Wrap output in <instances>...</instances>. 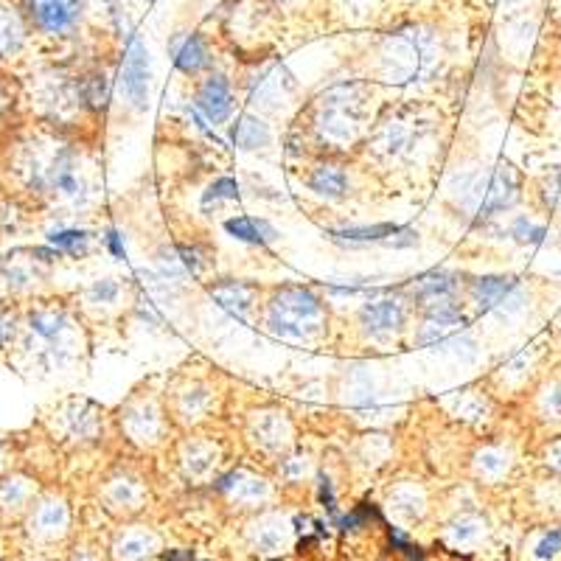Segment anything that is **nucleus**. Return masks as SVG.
Returning a JSON list of instances; mask_svg holds the SVG:
<instances>
[{
    "label": "nucleus",
    "mask_w": 561,
    "mask_h": 561,
    "mask_svg": "<svg viewBox=\"0 0 561 561\" xmlns=\"http://www.w3.org/2000/svg\"><path fill=\"white\" fill-rule=\"evenodd\" d=\"M17 326H21V317L12 307L0 303V354L12 351L14 340H17Z\"/></svg>",
    "instance_id": "19"
},
{
    "label": "nucleus",
    "mask_w": 561,
    "mask_h": 561,
    "mask_svg": "<svg viewBox=\"0 0 561 561\" xmlns=\"http://www.w3.org/2000/svg\"><path fill=\"white\" fill-rule=\"evenodd\" d=\"M236 197H239V186H236V180H230V177H222V180H216L214 186L208 188L205 197H202V202L211 205V202H216V200H236Z\"/></svg>",
    "instance_id": "20"
},
{
    "label": "nucleus",
    "mask_w": 561,
    "mask_h": 561,
    "mask_svg": "<svg viewBox=\"0 0 561 561\" xmlns=\"http://www.w3.org/2000/svg\"><path fill=\"white\" fill-rule=\"evenodd\" d=\"M174 65L180 67L183 74L188 76L200 74L202 67L208 65V48L205 42H202V37H197V34L183 37V40L174 46Z\"/></svg>",
    "instance_id": "11"
},
{
    "label": "nucleus",
    "mask_w": 561,
    "mask_h": 561,
    "mask_svg": "<svg viewBox=\"0 0 561 561\" xmlns=\"http://www.w3.org/2000/svg\"><path fill=\"white\" fill-rule=\"evenodd\" d=\"M21 129V82L0 71V152Z\"/></svg>",
    "instance_id": "4"
},
{
    "label": "nucleus",
    "mask_w": 561,
    "mask_h": 561,
    "mask_svg": "<svg viewBox=\"0 0 561 561\" xmlns=\"http://www.w3.org/2000/svg\"><path fill=\"white\" fill-rule=\"evenodd\" d=\"M79 99L85 108L90 110H104L110 99V87L108 79L101 74H90L79 82Z\"/></svg>",
    "instance_id": "17"
},
{
    "label": "nucleus",
    "mask_w": 561,
    "mask_h": 561,
    "mask_svg": "<svg viewBox=\"0 0 561 561\" xmlns=\"http://www.w3.org/2000/svg\"><path fill=\"white\" fill-rule=\"evenodd\" d=\"M360 321L371 335H385V332L401 328V323H404V309H401L399 301L367 303L360 312Z\"/></svg>",
    "instance_id": "7"
},
{
    "label": "nucleus",
    "mask_w": 561,
    "mask_h": 561,
    "mask_svg": "<svg viewBox=\"0 0 561 561\" xmlns=\"http://www.w3.org/2000/svg\"><path fill=\"white\" fill-rule=\"evenodd\" d=\"M104 239H108V248L113 250V255H119V259H121V255H124V245H121V236L115 234V230H110Z\"/></svg>",
    "instance_id": "24"
},
{
    "label": "nucleus",
    "mask_w": 561,
    "mask_h": 561,
    "mask_svg": "<svg viewBox=\"0 0 561 561\" xmlns=\"http://www.w3.org/2000/svg\"><path fill=\"white\" fill-rule=\"evenodd\" d=\"M87 241H90V234H87V230H74V227H62V230H51V234H48V245H51V248L71 255H85Z\"/></svg>",
    "instance_id": "18"
},
{
    "label": "nucleus",
    "mask_w": 561,
    "mask_h": 561,
    "mask_svg": "<svg viewBox=\"0 0 561 561\" xmlns=\"http://www.w3.org/2000/svg\"><path fill=\"white\" fill-rule=\"evenodd\" d=\"M273 314H295V321H307V317L321 314V301H317L309 289L289 287L284 289L278 301H275Z\"/></svg>",
    "instance_id": "8"
},
{
    "label": "nucleus",
    "mask_w": 561,
    "mask_h": 561,
    "mask_svg": "<svg viewBox=\"0 0 561 561\" xmlns=\"http://www.w3.org/2000/svg\"><path fill=\"white\" fill-rule=\"evenodd\" d=\"M211 295L222 309L234 314H245V309L250 307V287L245 284H220V287H211Z\"/></svg>",
    "instance_id": "16"
},
{
    "label": "nucleus",
    "mask_w": 561,
    "mask_h": 561,
    "mask_svg": "<svg viewBox=\"0 0 561 561\" xmlns=\"http://www.w3.org/2000/svg\"><path fill=\"white\" fill-rule=\"evenodd\" d=\"M559 548H561V531H553V534L550 536H545V539L539 541V559H553L556 553H559Z\"/></svg>",
    "instance_id": "22"
},
{
    "label": "nucleus",
    "mask_w": 561,
    "mask_h": 561,
    "mask_svg": "<svg viewBox=\"0 0 561 561\" xmlns=\"http://www.w3.org/2000/svg\"><path fill=\"white\" fill-rule=\"evenodd\" d=\"M472 197V211L481 216H495L497 211L508 208L514 202L516 197V183H514V174L508 172V169H500L495 172L491 177L486 180V186H477L469 191Z\"/></svg>",
    "instance_id": "2"
},
{
    "label": "nucleus",
    "mask_w": 561,
    "mask_h": 561,
    "mask_svg": "<svg viewBox=\"0 0 561 561\" xmlns=\"http://www.w3.org/2000/svg\"><path fill=\"white\" fill-rule=\"evenodd\" d=\"M115 292H119V287H115L113 280H101V284H96V287H94V298L101 303L113 301Z\"/></svg>",
    "instance_id": "23"
},
{
    "label": "nucleus",
    "mask_w": 561,
    "mask_h": 561,
    "mask_svg": "<svg viewBox=\"0 0 561 561\" xmlns=\"http://www.w3.org/2000/svg\"><path fill=\"white\" fill-rule=\"evenodd\" d=\"M225 230L234 239L248 241V245H270L275 239V227L255 216H234L225 222Z\"/></svg>",
    "instance_id": "10"
},
{
    "label": "nucleus",
    "mask_w": 561,
    "mask_h": 561,
    "mask_svg": "<svg viewBox=\"0 0 561 561\" xmlns=\"http://www.w3.org/2000/svg\"><path fill=\"white\" fill-rule=\"evenodd\" d=\"M26 46V23L21 12L0 0V65L12 62Z\"/></svg>",
    "instance_id": "6"
},
{
    "label": "nucleus",
    "mask_w": 561,
    "mask_h": 561,
    "mask_svg": "<svg viewBox=\"0 0 561 561\" xmlns=\"http://www.w3.org/2000/svg\"><path fill=\"white\" fill-rule=\"evenodd\" d=\"M124 90L135 110L147 108L149 94V54L147 46L138 37H129L127 57H124Z\"/></svg>",
    "instance_id": "3"
},
{
    "label": "nucleus",
    "mask_w": 561,
    "mask_h": 561,
    "mask_svg": "<svg viewBox=\"0 0 561 561\" xmlns=\"http://www.w3.org/2000/svg\"><path fill=\"white\" fill-rule=\"evenodd\" d=\"M458 280L449 273H427L415 278L413 284V298L415 301H444L454 292Z\"/></svg>",
    "instance_id": "12"
},
{
    "label": "nucleus",
    "mask_w": 561,
    "mask_h": 561,
    "mask_svg": "<svg viewBox=\"0 0 561 561\" xmlns=\"http://www.w3.org/2000/svg\"><path fill=\"white\" fill-rule=\"evenodd\" d=\"M309 186L323 197H342V191H346V174L337 166H317L312 172V177H309Z\"/></svg>",
    "instance_id": "15"
},
{
    "label": "nucleus",
    "mask_w": 561,
    "mask_h": 561,
    "mask_svg": "<svg viewBox=\"0 0 561 561\" xmlns=\"http://www.w3.org/2000/svg\"><path fill=\"white\" fill-rule=\"evenodd\" d=\"M514 236L522 245H541V241H545V227L531 225L528 220H516Z\"/></svg>",
    "instance_id": "21"
},
{
    "label": "nucleus",
    "mask_w": 561,
    "mask_h": 561,
    "mask_svg": "<svg viewBox=\"0 0 561 561\" xmlns=\"http://www.w3.org/2000/svg\"><path fill=\"white\" fill-rule=\"evenodd\" d=\"M34 26L46 34H65L79 23V0H28Z\"/></svg>",
    "instance_id": "1"
},
{
    "label": "nucleus",
    "mask_w": 561,
    "mask_h": 561,
    "mask_svg": "<svg viewBox=\"0 0 561 561\" xmlns=\"http://www.w3.org/2000/svg\"><path fill=\"white\" fill-rule=\"evenodd\" d=\"M234 140L241 149H259L267 147L270 133L259 119H253V115H241L239 124L234 127Z\"/></svg>",
    "instance_id": "14"
},
{
    "label": "nucleus",
    "mask_w": 561,
    "mask_h": 561,
    "mask_svg": "<svg viewBox=\"0 0 561 561\" xmlns=\"http://www.w3.org/2000/svg\"><path fill=\"white\" fill-rule=\"evenodd\" d=\"M399 225H374V227H346V230H328V236L342 245H371V241H382L388 245L396 234H399Z\"/></svg>",
    "instance_id": "13"
},
{
    "label": "nucleus",
    "mask_w": 561,
    "mask_h": 561,
    "mask_svg": "<svg viewBox=\"0 0 561 561\" xmlns=\"http://www.w3.org/2000/svg\"><path fill=\"white\" fill-rule=\"evenodd\" d=\"M472 292H475V301L481 303L483 309H495L502 307L511 295H516V280L500 278V275H486V278L475 280Z\"/></svg>",
    "instance_id": "9"
},
{
    "label": "nucleus",
    "mask_w": 561,
    "mask_h": 561,
    "mask_svg": "<svg viewBox=\"0 0 561 561\" xmlns=\"http://www.w3.org/2000/svg\"><path fill=\"white\" fill-rule=\"evenodd\" d=\"M197 108L205 113L208 121H214V124H222V121L230 115L234 96H230V85H227L225 76H211V79L200 87V94H197Z\"/></svg>",
    "instance_id": "5"
}]
</instances>
